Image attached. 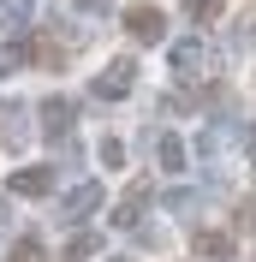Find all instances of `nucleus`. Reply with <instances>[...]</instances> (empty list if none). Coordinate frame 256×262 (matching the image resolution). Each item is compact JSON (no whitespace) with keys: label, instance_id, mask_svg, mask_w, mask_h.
<instances>
[{"label":"nucleus","instance_id":"obj_1","mask_svg":"<svg viewBox=\"0 0 256 262\" xmlns=\"http://www.w3.org/2000/svg\"><path fill=\"white\" fill-rule=\"evenodd\" d=\"M125 30H131V42H143V48H155L161 36H167V18H161V6H125Z\"/></svg>","mask_w":256,"mask_h":262},{"label":"nucleus","instance_id":"obj_2","mask_svg":"<svg viewBox=\"0 0 256 262\" xmlns=\"http://www.w3.org/2000/svg\"><path fill=\"white\" fill-rule=\"evenodd\" d=\"M173 66H179V78H203V72H215V54H208L203 36H191V42L173 48Z\"/></svg>","mask_w":256,"mask_h":262},{"label":"nucleus","instance_id":"obj_3","mask_svg":"<svg viewBox=\"0 0 256 262\" xmlns=\"http://www.w3.org/2000/svg\"><path fill=\"white\" fill-rule=\"evenodd\" d=\"M131 83H137V60H113L108 72L96 78V96L101 101H119V96H131Z\"/></svg>","mask_w":256,"mask_h":262},{"label":"nucleus","instance_id":"obj_4","mask_svg":"<svg viewBox=\"0 0 256 262\" xmlns=\"http://www.w3.org/2000/svg\"><path fill=\"white\" fill-rule=\"evenodd\" d=\"M42 131H48V137H66V131H72V101H66V96L42 101Z\"/></svg>","mask_w":256,"mask_h":262},{"label":"nucleus","instance_id":"obj_5","mask_svg":"<svg viewBox=\"0 0 256 262\" xmlns=\"http://www.w3.org/2000/svg\"><path fill=\"white\" fill-rule=\"evenodd\" d=\"M12 191L18 196H48L54 191V173L48 167H24V173H12Z\"/></svg>","mask_w":256,"mask_h":262},{"label":"nucleus","instance_id":"obj_6","mask_svg":"<svg viewBox=\"0 0 256 262\" xmlns=\"http://www.w3.org/2000/svg\"><path fill=\"white\" fill-rule=\"evenodd\" d=\"M90 209H101V185H78V191L66 196V221H83Z\"/></svg>","mask_w":256,"mask_h":262},{"label":"nucleus","instance_id":"obj_7","mask_svg":"<svg viewBox=\"0 0 256 262\" xmlns=\"http://www.w3.org/2000/svg\"><path fill=\"white\" fill-rule=\"evenodd\" d=\"M197 256L226 262V256H232V238H226V232H197Z\"/></svg>","mask_w":256,"mask_h":262},{"label":"nucleus","instance_id":"obj_8","mask_svg":"<svg viewBox=\"0 0 256 262\" xmlns=\"http://www.w3.org/2000/svg\"><path fill=\"white\" fill-rule=\"evenodd\" d=\"M24 60H30V42H0V78H12Z\"/></svg>","mask_w":256,"mask_h":262},{"label":"nucleus","instance_id":"obj_9","mask_svg":"<svg viewBox=\"0 0 256 262\" xmlns=\"http://www.w3.org/2000/svg\"><path fill=\"white\" fill-rule=\"evenodd\" d=\"M0 119H6V125H0V137H6V143H24V107H12V101H6V107H0Z\"/></svg>","mask_w":256,"mask_h":262},{"label":"nucleus","instance_id":"obj_10","mask_svg":"<svg viewBox=\"0 0 256 262\" xmlns=\"http://www.w3.org/2000/svg\"><path fill=\"white\" fill-rule=\"evenodd\" d=\"M161 167L167 173H185V143L179 137H161Z\"/></svg>","mask_w":256,"mask_h":262},{"label":"nucleus","instance_id":"obj_11","mask_svg":"<svg viewBox=\"0 0 256 262\" xmlns=\"http://www.w3.org/2000/svg\"><path fill=\"white\" fill-rule=\"evenodd\" d=\"M96 250H101V238H96V232H78V238L66 245V256H72V262H83V256H96Z\"/></svg>","mask_w":256,"mask_h":262},{"label":"nucleus","instance_id":"obj_12","mask_svg":"<svg viewBox=\"0 0 256 262\" xmlns=\"http://www.w3.org/2000/svg\"><path fill=\"white\" fill-rule=\"evenodd\" d=\"M30 18V0H0V24H24Z\"/></svg>","mask_w":256,"mask_h":262},{"label":"nucleus","instance_id":"obj_13","mask_svg":"<svg viewBox=\"0 0 256 262\" xmlns=\"http://www.w3.org/2000/svg\"><path fill=\"white\" fill-rule=\"evenodd\" d=\"M101 161H108V167H125V143H119V137H108V143H101Z\"/></svg>","mask_w":256,"mask_h":262},{"label":"nucleus","instance_id":"obj_14","mask_svg":"<svg viewBox=\"0 0 256 262\" xmlns=\"http://www.w3.org/2000/svg\"><path fill=\"white\" fill-rule=\"evenodd\" d=\"M12 262H42V245H36V238H18V250H12Z\"/></svg>","mask_w":256,"mask_h":262},{"label":"nucleus","instance_id":"obj_15","mask_svg":"<svg viewBox=\"0 0 256 262\" xmlns=\"http://www.w3.org/2000/svg\"><path fill=\"white\" fill-rule=\"evenodd\" d=\"M239 232H256V196H250V203L239 209Z\"/></svg>","mask_w":256,"mask_h":262},{"label":"nucleus","instance_id":"obj_16","mask_svg":"<svg viewBox=\"0 0 256 262\" xmlns=\"http://www.w3.org/2000/svg\"><path fill=\"white\" fill-rule=\"evenodd\" d=\"M83 6H108V0H83Z\"/></svg>","mask_w":256,"mask_h":262}]
</instances>
